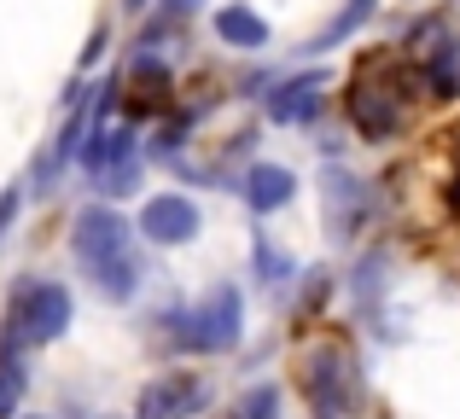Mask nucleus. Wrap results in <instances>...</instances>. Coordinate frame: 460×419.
Returning <instances> with one entry per match:
<instances>
[{
	"label": "nucleus",
	"mask_w": 460,
	"mask_h": 419,
	"mask_svg": "<svg viewBox=\"0 0 460 419\" xmlns=\"http://www.w3.org/2000/svg\"><path fill=\"white\" fill-rule=\"evenodd\" d=\"M251 257H257V274H262V280L274 285V292H280V285H292L297 262H292V257H280V250H274V239H269V233H257V239H251Z\"/></svg>",
	"instance_id": "ddd939ff"
},
{
	"label": "nucleus",
	"mask_w": 460,
	"mask_h": 419,
	"mask_svg": "<svg viewBox=\"0 0 460 419\" xmlns=\"http://www.w3.org/2000/svg\"><path fill=\"white\" fill-rule=\"evenodd\" d=\"M274 414H280V390L274 385H257L234 402V419H274Z\"/></svg>",
	"instance_id": "4468645a"
},
{
	"label": "nucleus",
	"mask_w": 460,
	"mask_h": 419,
	"mask_svg": "<svg viewBox=\"0 0 460 419\" xmlns=\"http://www.w3.org/2000/svg\"><path fill=\"white\" fill-rule=\"evenodd\" d=\"M239 193H245V205L257 215H274V210H286L297 198V175L280 170V163H251L245 181H239Z\"/></svg>",
	"instance_id": "9d476101"
},
{
	"label": "nucleus",
	"mask_w": 460,
	"mask_h": 419,
	"mask_svg": "<svg viewBox=\"0 0 460 419\" xmlns=\"http://www.w3.org/2000/svg\"><path fill=\"white\" fill-rule=\"evenodd\" d=\"M199 6H204V0H164V12H169V18H192Z\"/></svg>",
	"instance_id": "f3484780"
},
{
	"label": "nucleus",
	"mask_w": 460,
	"mask_h": 419,
	"mask_svg": "<svg viewBox=\"0 0 460 419\" xmlns=\"http://www.w3.org/2000/svg\"><path fill=\"white\" fill-rule=\"evenodd\" d=\"M70 250H76L82 274L105 303H128L140 292V257H135V227L111 205H88L70 222Z\"/></svg>",
	"instance_id": "f257e3e1"
},
{
	"label": "nucleus",
	"mask_w": 460,
	"mask_h": 419,
	"mask_svg": "<svg viewBox=\"0 0 460 419\" xmlns=\"http://www.w3.org/2000/svg\"><path fill=\"white\" fill-rule=\"evenodd\" d=\"M349 123L361 128V140H391L396 128H402V105H396V93L391 88H349Z\"/></svg>",
	"instance_id": "1a4fd4ad"
},
{
	"label": "nucleus",
	"mask_w": 460,
	"mask_h": 419,
	"mask_svg": "<svg viewBox=\"0 0 460 419\" xmlns=\"http://www.w3.org/2000/svg\"><path fill=\"white\" fill-rule=\"evenodd\" d=\"M304 390H309V408L314 419H344L356 408V373L338 350H314L304 367Z\"/></svg>",
	"instance_id": "20e7f679"
},
{
	"label": "nucleus",
	"mask_w": 460,
	"mask_h": 419,
	"mask_svg": "<svg viewBox=\"0 0 460 419\" xmlns=\"http://www.w3.org/2000/svg\"><path fill=\"white\" fill-rule=\"evenodd\" d=\"M70 327V292L58 280H18L6 297V320H0V362H18L35 344L65 338Z\"/></svg>",
	"instance_id": "f03ea898"
},
{
	"label": "nucleus",
	"mask_w": 460,
	"mask_h": 419,
	"mask_svg": "<svg viewBox=\"0 0 460 419\" xmlns=\"http://www.w3.org/2000/svg\"><path fill=\"white\" fill-rule=\"evenodd\" d=\"M169 327H175V344L192 355H222L239 344V332H245V297H239V285H216L210 297H199L192 309H181V315H169Z\"/></svg>",
	"instance_id": "7ed1b4c3"
},
{
	"label": "nucleus",
	"mask_w": 460,
	"mask_h": 419,
	"mask_svg": "<svg viewBox=\"0 0 460 419\" xmlns=\"http://www.w3.org/2000/svg\"><path fill=\"white\" fill-rule=\"evenodd\" d=\"M367 18H373V0H349V6H344V18H332V23H326V30L314 35V41L304 47V53H332V47L344 41V35H356Z\"/></svg>",
	"instance_id": "f8f14e48"
},
{
	"label": "nucleus",
	"mask_w": 460,
	"mask_h": 419,
	"mask_svg": "<svg viewBox=\"0 0 460 419\" xmlns=\"http://www.w3.org/2000/svg\"><path fill=\"white\" fill-rule=\"evenodd\" d=\"M18 205H23V193H18V187H6V193H0V239L12 233V222H18Z\"/></svg>",
	"instance_id": "dca6fc26"
},
{
	"label": "nucleus",
	"mask_w": 460,
	"mask_h": 419,
	"mask_svg": "<svg viewBox=\"0 0 460 419\" xmlns=\"http://www.w3.org/2000/svg\"><path fill=\"white\" fill-rule=\"evenodd\" d=\"M30 419H41V414H30Z\"/></svg>",
	"instance_id": "a211bd4d"
},
{
	"label": "nucleus",
	"mask_w": 460,
	"mask_h": 419,
	"mask_svg": "<svg viewBox=\"0 0 460 419\" xmlns=\"http://www.w3.org/2000/svg\"><path fill=\"white\" fill-rule=\"evenodd\" d=\"M367 210H373L367 181H356L344 170H326V227H332V239H356Z\"/></svg>",
	"instance_id": "0eeeda50"
},
{
	"label": "nucleus",
	"mask_w": 460,
	"mask_h": 419,
	"mask_svg": "<svg viewBox=\"0 0 460 419\" xmlns=\"http://www.w3.org/2000/svg\"><path fill=\"white\" fill-rule=\"evenodd\" d=\"M204 402H210V390L199 373H157L135 397V419H192Z\"/></svg>",
	"instance_id": "39448f33"
},
{
	"label": "nucleus",
	"mask_w": 460,
	"mask_h": 419,
	"mask_svg": "<svg viewBox=\"0 0 460 419\" xmlns=\"http://www.w3.org/2000/svg\"><path fill=\"white\" fill-rule=\"evenodd\" d=\"M23 385H30V379H23V367H18V362H0V419H12V414H18Z\"/></svg>",
	"instance_id": "2eb2a0df"
},
{
	"label": "nucleus",
	"mask_w": 460,
	"mask_h": 419,
	"mask_svg": "<svg viewBox=\"0 0 460 419\" xmlns=\"http://www.w3.org/2000/svg\"><path fill=\"white\" fill-rule=\"evenodd\" d=\"M216 35H222L227 47H239V53H262V47H269V23H262V12H251L245 0L216 12Z\"/></svg>",
	"instance_id": "9b49d317"
},
{
	"label": "nucleus",
	"mask_w": 460,
	"mask_h": 419,
	"mask_svg": "<svg viewBox=\"0 0 460 419\" xmlns=\"http://www.w3.org/2000/svg\"><path fill=\"white\" fill-rule=\"evenodd\" d=\"M135 227L152 245H187V239H199V205L181 198V193H152L146 205H140Z\"/></svg>",
	"instance_id": "423d86ee"
},
{
	"label": "nucleus",
	"mask_w": 460,
	"mask_h": 419,
	"mask_svg": "<svg viewBox=\"0 0 460 419\" xmlns=\"http://www.w3.org/2000/svg\"><path fill=\"white\" fill-rule=\"evenodd\" d=\"M321 100H326V76L304 70V76L274 82V93H269V117H274V123H286V128H304V123H314V117H321Z\"/></svg>",
	"instance_id": "6e6552de"
}]
</instances>
